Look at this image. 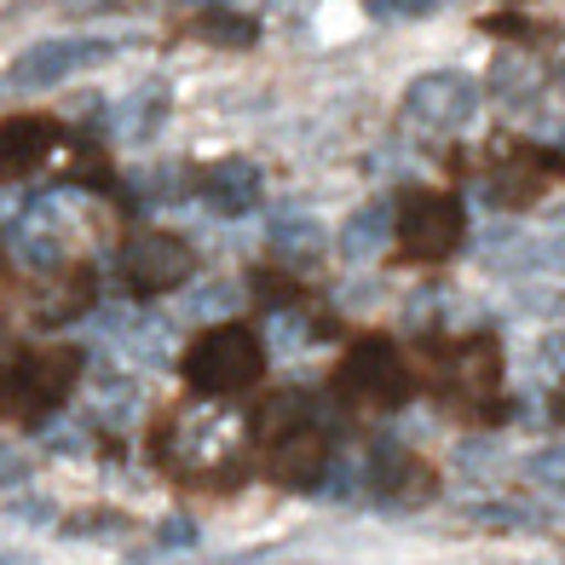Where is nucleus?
I'll list each match as a JSON object with an SVG mask.
<instances>
[{
  "instance_id": "1a4fd4ad",
  "label": "nucleus",
  "mask_w": 565,
  "mask_h": 565,
  "mask_svg": "<svg viewBox=\"0 0 565 565\" xmlns=\"http://www.w3.org/2000/svg\"><path fill=\"white\" fill-rule=\"evenodd\" d=\"M393 220H398V209H393L387 196L352 209L347 225H341V254H347V260H375V254L393 243Z\"/></svg>"
},
{
  "instance_id": "f3484780",
  "label": "nucleus",
  "mask_w": 565,
  "mask_h": 565,
  "mask_svg": "<svg viewBox=\"0 0 565 565\" xmlns=\"http://www.w3.org/2000/svg\"><path fill=\"white\" fill-rule=\"evenodd\" d=\"M23 479H30V461H23L18 445L0 439V484H23Z\"/></svg>"
},
{
  "instance_id": "4468645a",
  "label": "nucleus",
  "mask_w": 565,
  "mask_h": 565,
  "mask_svg": "<svg viewBox=\"0 0 565 565\" xmlns=\"http://www.w3.org/2000/svg\"><path fill=\"white\" fill-rule=\"evenodd\" d=\"M202 35H209V41H237V46H248L254 35H260V23H254V18H243V12H209V18H202Z\"/></svg>"
},
{
  "instance_id": "f257e3e1",
  "label": "nucleus",
  "mask_w": 565,
  "mask_h": 565,
  "mask_svg": "<svg viewBox=\"0 0 565 565\" xmlns=\"http://www.w3.org/2000/svg\"><path fill=\"white\" fill-rule=\"evenodd\" d=\"M260 370H266V347L243 323H220L209 335H196V347L185 352V381L196 393H214V398L254 387Z\"/></svg>"
},
{
  "instance_id": "412c9836",
  "label": "nucleus",
  "mask_w": 565,
  "mask_h": 565,
  "mask_svg": "<svg viewBox=\"0 0 565 565\" xmlns=\"http://www.w3.org/2000/svg\"><path fill=\"white\" fill-rule=\"evenodd\" d=\"M559 87H565V58H559Z\"/></svg>"
},
{
  "instance_id": "2eb2a0df",
  "label": "nucleus",
  "mask_w": 565,
  "mask_h": 565,
  "mask_svg": "<svg viewBox=\"0 0 565 565\" xmlns=\"http://www.w3.org/2000/svg\"><path fill=\"white\" fill-rule=\"evenodd\" d=\"M364 12L381 18V23H409V18H433V12H439V0H370Z\"/></svg>"
},
{
  "instance_id": "9b49d317",
  "label": "nucleus",
  "mask_w": 565,
  "mask_h": 565,
  "mask_svg": "<svg viewBox=\"0 0 565 565\" xmlns=\"http://www.w3.org/2000/svg\"><path fill=\"white\" fill-rule=\"evenodd\" d=\"M536 82H543V75H536L531 58H497V70H491V93L502 98V105H513V110L536 98Z\"/></svg>"
},
{
  "instance_id": "7ed1b4c3",
  "label": "nucleus",
  "mask_w": 565,
  "mask_h": 565,
  "mask_svg": "<svg viewBox=\"0 0 565 565\" xmlns=\"http://www.w3.org/2000/svg\"><path fill=\"white\" fill-rule=\"evenodd\" d=\"M393 237L409 260H445V254L461 243V202L445 191H409L398 202Z\"/></svg>"
},
{
  "instance_id": "dca6fc26",
  "label": "nucleus",
  "mask_w": 565,
  "mask_h": 565,
  "mask_svg": "<svg viewBox=\"0 0 565 565\" xmlns=\"http://www.w3.org/2000/svg\"><path fill=\"white\" fill-rule=\"evenodd\" d=\"M479 525H502V531H520V525H531V513L525 508H513V502H479V508H468Z\"/></svg>"
},
{
  "instance_id": "9d476101",
  "label": "nucleus",
  "mask_w": 565,
  "mask_h": 565,
  "mask_svg": "<svg viewBox=\"0 0 565 565\" xmlns=\"http://www.w3.org/2000/svg\"><path fill=\"white\" fill-rule=\"evenodd\" d=\"M497 375H502L497 341H468V347L456 352V381H461V387H473V393H491V387H497Z\"/></svg>"
},
{
  "instance_id": "a211bd4d",
  "label": "nucleus",
  "mask_w": 565,
  "mask_h": 565,
  "mask_svg": "<svg viewBox=\"0 0 565 565\" xmlns=\"http://www.w3.org/2000/svg\"><path fill=\"white\" fill-rule=\"evenodd\" d=\"M536 364L565 375V329H554V335H543V347H536Z\"/></svg>"
},
{
  "instance_id": "0eeeda50",
  "label": "nucleus",
  "mask_w": 565,
  "mask_h": 565,
  "mask_svg": "<svg viewBox=\"0 0 565 565\" xmlns=\"http://www.w3.org/2000/svg\"><path fill=\"white\" fill-rule=\"evenodd\" d=\"M260 191H266V173L248 157H225V162H214L209 173H202V202H209V214H220V220L254 214Z\"/></svg>"
},
{
  "instance_id": "ddd939ff",
  "label": "nucleus",
  "mask_w": 565,
  "mask_h": 565,
  "mask_svg": "<svg viewBox=\"0 0 565 565\" xmlns=\"http://www.w3.org/2000/svg\"><path fill=\"white\" fill-rule=\"evenodd\" d=\"M525 479L543 484V491H554V497H565V445L531 450V456H525Z\"/></svg>"
},
{
  "instance_id": "423d86ee",
  "label": "nucleus",
  "mask_w": 565,
  "mask_h": 565,
  "mask_svg": "<svg viewBox=\"0 0 565 565\" xmlns=\"http://www.w3.org/2000/svg\"><path fill=\"white\" fill-rule=\"evenodd\" d=\"M341 393L347 398H364V404H398L409 393V370H404V358L393 352V341H358L347 358H341Z\"/></svg>"
},
{
  "instance_id": "6ab92c4d",
  "label": "nucleus",
  "mask_w": 565,
  "mask_h": 565,
  "mask_svg": "<svg viewBox=\"0 0 565 565\" xmlns=\"http://www.w3.org/2000/svg\"><path fill=\"white\" fill-rule=\"evenodd\" d=\"M162 543H179V548H185V543H196V531H191L185 520H173V525H162Z\"/></svg>"
},
{
  "instance_id": "aec40b11",
  "label": "nucleus",
  "mask_w": 565,
  "mask_h": 565,
  "mask_svg": "<svg viewBox=\"0 0 565 565\" xmlns=\"http://www.w3.org/2000/svg\"><path fill=\"white\" fill-rule=\"evenodd\" d=\"M554 416L565 422V381H559V393H554Z\"/></svg>"
},
{
  "instance_id": "39448f33",
  "label": "nucleus",
  "mask_w": 565,
  "mask_h": 565,
  "mask_svg": "<svg viewBox=\"0 0 565 565\" xmlns=\"http://www.w3.org/2000/svg\"><path fill=\"white\" fill-rule=\"evenodd\" d=\"M196 254L185 237H168V231H150V237H134L121 248V277L134 282L139 295H168L179 282H191Z\"/></svg>"
},
{
  "instance_id": "f03ea898",
  "label": "nucleus",
  "mask_w": 565,
  "mask_h": 565,
  "mask_svg": "<svg viewBox=\"0 0 565 565\" xmlns=\"http://www.w3.org/2000/svg\"><path fill=\"white\" fill-rule=\"evenodd\" d=\"M404 116L422 134H456L479 116V82L461 70H427L404 87Z\"/></svg>"
},
{
  "instance_id": "6e6552de",
  "label": "nucleus",
  "mask_w": 565,
  "mask_h": 565,
  "mask_svg": "<svg viewBox=\"0 0 565 565\" xmlns=\"http://www.w3.org/2000/svg\"><path fill=\"white\" fill-rule=\"evenodd\" d=\"M58 145V127L46 116H12L0 121V173H30L35 162H46V150Z\"/></svg>"
},
{
  "instance_id": "f8f14e48",
  "label": "nucleus",
  "mask_w": 565,
  "mask_h": 565,
  "mask_svg": "<svg viewBox=\"0 0 565 565\" xmlns=\"http://www.w3.org/2000/svg\"><path fill=\"white\" fill-rule=\"evenodd\" d=\"M271 243L282 254H318L323 248V225L312 214H282V220H271Z\"/></svg>"
},
{
  "instance_id": "20e7f679",
  "label": "nucleus",
  "mask_w": 565,
  "mask_h": 565,
  "mask_svg": "<svg viewBox=\"0 0 565 565\" xmlns=\"http://www.w3.org/2000/svg\"><path fill=\"white\" fill-rule=\"evenodd\" d=\"M98 58H110V41H98V35H53V41L23 46L18 64L7 70V82L18 93H41V87H58L64 75H75L82 64H98Z\"/></svg>"
}]
</instances>
